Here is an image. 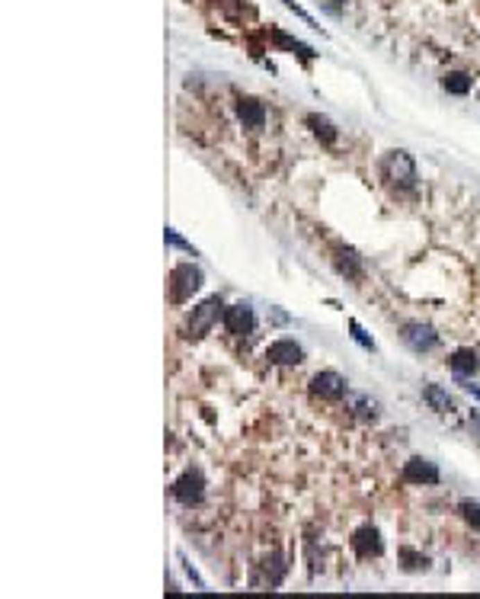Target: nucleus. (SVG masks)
Here are the masks:
<instances>
[{"label": "nucleus", "mask_w": 480, "mask_h": 599, "mask_svg": "<svg viewBox=\"0 0 480 599\" xmlns=\"http://www.w3.org/2000/svg\"><path fill=\"white\" fill-rule=\"evenodd\" d=\"M378 170L388 186H397V189H413L416 186V160L406 151H388L381 158Z\"/></svg>", "instance_id": "1"}, {"label": "nucleus", "mask_w": 480, "mask_h": 599, "mask_svg": "<svg viewBox=\"0 0 480 599\" xmlns=\"http://www.w3.org/2000/svg\"><path fill=\"white\" fill-rule=\"evenodd\" d=\"M170 301L173 305H182V301L192 298V292L202 289V269L192 267V263H176L170 269Z\"/></svg>", "instance_id": "2"}, {"label": "nucleus", "mask_w": 480, "mask_h": 599, "mask_svg": "<svg viewBox=\"0 0 480 599\" xmlns=\"http://www.w3.org/2000/svg\"><path fill=\"white\" fill-rule=\"evenodd\" d=\"M218 317H224V305H221V298H218V295H212V298L202 301L199 308H192L189 321H186V337H192V340L205 337Z\"/></svg>", "instance_id": "3"}, {"label": "nucleus", "mask_w": 480, "mask_h": 599, "mask_svg": "<svg viewBox=\"0 0 480 599\" xmlns=\"http://www.w3.org/2000/svg\"><path fill=\"white\" fill-rule=\"evenodd\" d=\"M173 497L180 500L182 507H196V503H202V497H205V475H202L199 468L182 471V475L173 481Z\"/></svg>", "instance_id": "4"}, {"label": "nucleus", "mask_w": 480, "mask_h": 599, "mask_svg": "<svg viewBox=\"0 0 480 599\" xmlns=\"http://www.w3.org/2000/svg\"><path fill=\"white\" fill-rule=\"evenodd\" d=\"M311 394L320 400H340L346 398V378H343L340 372H317L314 378H311Z\"/></svg>", "instance_id": "5"}, {"label": "nucleus", "mask_w": 480, "mask_h": 599, "mask_svg": "<svg viewBox=\"0 0 480 599\" xmlns=\"http://www.w3.org/2000/svg\"><path fill=\"white\" fill-rule=\"evenodd\" d=\"M224 327H228V333H234V337H247V333H253V327H257V317H253V308L250 305H231V308H224Z\"/></svg>", "instance_id": "6"}, {"label": "nucleus", "mask_w": 480, "mask_h": 599, "mask_svg": "<svg viewBox=\"0 0 480 599\" xmlns=\"http://www.w3.org/2000/svg\"><path fill=\"white\" fill-rule=\"evenodd\" d=\"M352 551H356L359 558H381L384 539H381V532L375 525H362V529L352 532Z\"/></svg>", "instance_id": "7"}, {"label": "nucleus", "mask_w": 480, "mask_h": 599, "mask_svg": "<svg viewBox=\"0 0 480 599\" xmlns=\"http://www.w3.org/2000/svg\"><path fill=\"white\" fill-rule=\"evenodd\" d=\"M439 468H436V462H429V458H410L404 465V481L406 484H439Z\"/></svg>", "instance_id": "8"}, {"label": "nucleus", "mask_w": 480, "mask_h": 599, "mask_svg": "<svg viewBox=\"0 0 480 599\" xmlns=\"http://www.w3.org/2000/svg\"><path fill=\"white\" fill-rule=\"evenodd\" d=\"M266 359L273 366H298V362H305V350L295 340H275V343H269Z\"/></svg>", "instance_id": "9"}, {"label": "nucleus", "mask_w": 480, "mask_h": 599, "mask_svg": "<svg viewBox=\"0 0 480 599\" xmlns=\"http://www.w3.org/2000/svg\"><path fill=\"white\" fill-rule=\"evenodd\" d=\"M404 343L416 353H426V350H432V346L439 343V333L432 330L429 324H406L404 327Z\"/></svg>", "instance_id": "10"}, {"label": "nucleus", "mask_w": 480, "mask_h": 599, "mask_svg": "<svg viewBox=\"0 0 480 599\" xmlns=\"http://www.w3.org/2000/svg\"><path fill=\"white\" fill-rule=\"evenodd\" d=\"M333 253H336V269H340V276H346V279H352V282H359V279H362V260H359V253L352 247H336L333 250Z\"/></svg>", "instance_id": "11"}, {"label": "nucleus", "mask_w": 480, "mask_h": 599, "mask_svg": "<svg viewBox=\"0 0 480 599\" xmlns=\"http://www.w3.org/2000/svg\"><path fill=\"white\" fill-rule=\"evenodd\" d=\"M237 116H240V122H243V128H263L266 106L259 100H253V96H243V100L237 103Z\"/></svg>", "instance_id": "12"}, {"label": "nucleus", "mask_w": 480, "mask_h": 599, "mask_svg": "<svg viewBox=\"0 0 480 599\" xmlns=\"http://www.w3.org/2000/svg\"><path fill=\"white\" fill-rule=\"evenodd\" d=\"M448 366H452V372L461 375V378H468V375H474L480 369V359L474 350H455L452 353V359H448Z\"/></svg>", "instance_id": "13"}, {"label": "nucleus", "mask_w": 480, "mask_h": 599, "mask_svg": "<svg viewBox=\"0 0 480 599\" xmlns=\"http://www.w3.org/2000/svg\"><path fill=\"white\" fill-rule=\"evenodd\" d=\"M422 398H426V404H429L432 410H439V414L455 410V400L448 398V391H442L439 385H426V388H422Z\"/></svg>", "instance_id": "14"}, {"label": "nucleus", "mask_w": 480, "mask_h": 599, "mask_svg": "<svg viewBox=\"0 0 480 599\" xmlns=\"http://www.w3.org/2000/svg\"><path fill=\"white\" fill-rule=\"evenodd\" d=\"M305 122L311 125V128H314V135L320 138L323 144H333V142H336V128H333L330 119H323V116H317V112H311V116H307Z\"/></svg>", "instance_id": "15"}, {"label": "nucleus", "mask_w": 480, "mask_h": 599, "mask_svg": "<svg viewBox=\"0 0 480 599\" xmlns=\"http://www.w3.org/2000/svg\"><path fill=\"white\" fill-rule=\"evenodd\" d=\"M273 42H275V45H282L285 51H295V55H301V58H314V51L307 49L305 42L291 39V35H285L282 29H273Z\"/></svg>", "instance_id": "16"}, {"label": "nucleus", "mask_w": 480, "mask_h": 599, "mask_svg": "<svg viewBox=\"0 0 480 599\" xmlns=\"http://www.w3.org/2000/svg\"><path fill=\"white\" fill-rule=\"evenodd\" d=\"M471 77L468 74H461V71H452V74H445L442 77V87H445L448 93H458V96H464V93L471 90Z\"/></svg>", "instance_id": "17"}, {"label": "nucleus", "mask_w": 480, "mask_h": 599, "mask_svg": "<svg viewBox=\"0 0 480 599\" xmlns=\"http://www.w3.org/2000/svg\"><path fill=\"white\" fill-rule=\"evenodd\" d=\"M400 561H404V571H410V574H413V571H426V567H429V558H426V555H416L413 548H400Z\"/></svg>", "instance_id": "18"}, {"label": "nucleus", "mask_w": 480, "mask_h": 599, "mask_svg": "<svg viewBox=\"0 0 480 599\" xmlns=\"http://www.w3.org/2000/svg\"><path fill=\"white\" fill-rule=\"evenodd\" d=\"M458 513H461L464 523L471 525V529H477V532H480V503H474V500H461Z\"/></svg>", "instance_id": "19"}, {"label": "nucleus", "mask_w": 480, "mask_h": 599, "mask_svg": "<svg viewBox=\"0 0 480 599\" xmlns=\"http://www.w3.org/2000/svg\"><path fill=\"white\" fill-rule=\"evenodd\" d=\"M349 333H352V340H356V343H362L365 350H375V340L362 330V324H359V321H349Z\"/></svg>", "instance_id": "20"}, {"label": "nucleus", "mask_w": 480, "mask_h": 599, "mask_svg": "<svg viewBox=\"0 0 480 599\" xmlns=\"http://www.w3.org/2000/svg\"><path fill=\"white\" fill-rule=\"evenodd\" d=\"M282 3H285V7H289L291 13H295V17H301V19H305V23L311 26V29H320V26H317V19L311 17V13H307L305 7H298V3H295V0H282Z\"/></svg>", "instance_id": "21"}, {"label": "nucleus", "mask_w": 480, "mask_h": 599, "mask_svg": "<svg viewBox=\"0 0 480 599\" xmlns=\"http://www.w3.org/2000/svg\"><path fill=\"white\" fill-rule=\"evenodd\" d=\"M164 237H166V244H173V247H180V250H186V253H192V257H196V247H192L189 241H182V237L173 231V228H166Z\"/></svg>", "instance_id": "22"}, {"label": "nucleus", "mask_w": 480, "mask_h": 599, "mask_svg": "<svg viewBox=\"0 0 480 599\" xmlns=\"http://www.w3.org/2000/svg\"><path fill=\"white\" fill-rule=\"evenodd\" d=\"M464 391H468V394H474V398L480 400V388H477V385H464Z\"/></svg>", "instance_id": "23"}]
</instances>
